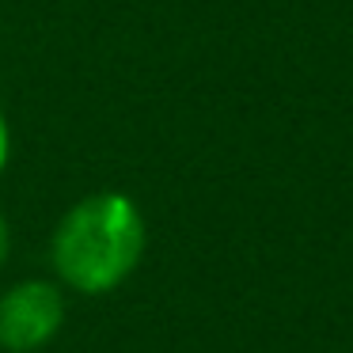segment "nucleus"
<instances>
[{
  "mask_svg": "<svg viewBox=\"0 0 353 353\" xmlns=\"http://www.w3.org/2000/svg\"><path fill=\"white\" fill-rule=\"evenodd\" d=\"M65 323L61 289L50 281H19L0 296V345L8 353H34Z\"/></svg>",
  "mask_w": 353,
  "mask_h": 353,
  "instance_id": "nucleus-2",
  "label": "nucleus"
},
{
  "mask_svg": "<svg viewBox=\"0 0 353 353\" xmlns=\"http://www.w3.org/2000/svg\"><path fill=\"white\" fill-rule=\"evenodd\" d=\"M8 152H12V133H8V118L0 110V171L8 168Z\"/></svg>",
  "mask_w": 353,
  "mask_h": 353,
  "instance_id": "nucleus-3",
  "label": "nucleus"
},
{
  "mask_svg": "<svg viewBox=\"0 0 353 353\" xmlns=\"http://www.w3.org/2000/svg\"><path fill=\"white\" fill-rule=\"evenodd\" d=\"M54 270L77 292L99 296L122 285L145 254V216L118 190L80 198L54 232Z\"/></svg>",
  "mask_w": 353,
  "mask_h": 353,
  "instance_id": "nucleus-1",
  "label": "nucleus"
},
{
  "mask_svg": "<svg viewBox=\"0 0 353 353\" xmlns=\"http://www.w3.org/2000/svg\"><path fill=\"white\" fill-rule=\"evenodd\" d=\"M8 259V224H4V216H0V262Z\"/></svg>",
  "mask_w": 353,
  "mask_h": 353,
  "instance_id": "nucleus-4",
  "label": "nucleus"
}]
</instances>
